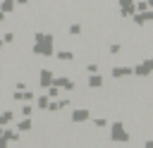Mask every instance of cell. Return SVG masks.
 Returning a JSON list of instances; mask_svg holds the SVG:
<instances>
[{
    "label": "cell",
    "instance_id": "1",
    "mask_svg": "<svg viewBox=\"0 0 153 148\" xmlns=\"http://www.w3.org/2000/svg\"><path fill=\"white\" fill-rule=\"evenodd\" d=\"M33 53H38V55H50V53H53V36H48V33H36Z\"/></svg>",
    "mask_w": 153,
    "mask_h": 148
},
{
    "label": "cell",
    "instance_id": "2",
    "mask_svg": "<svg viewBox=\"0 0 153 148\" xmlns=\"http://www.w3.org/2000/svg\"><path fill=\"white\" fill-rule=\"evenodd\" d=\"M110 134H112V141H129V134H127V129H124L122 122H115L112 129H110Z\"/></svg>",
    "mask_w": 153,
    "mask_h": 148
},
{
    "label": "cell",
    "instance_id": "3",
    "mask_svg": "<svg viewBox=\"0 0 153 148\" xmlns=\"http://www.w3.org/2000/svg\"><path fill=\"white\" fill-rule=\"evenodd\" d=\"M134 69L131 67H112V76L115 79H122V76H131Z\"/></svg>",
    "mask_w": 153,
    "mask_h": 148
},
{
    "label": "cell",
    "instance_id": "4",
    "mask_svg": "<svg viewBox=\"0 0 153 148\" xmlns=\"http://www.w3.org/2000/svg\"><path fill=\"white\" fill-rule=\"evenodd\" d=\"M38 81H41L43 86H48V84L53 81V72H50V69H41V72H38Z\"/></svg>",
    "mask_w": 153,
    "mask_h": 148
},
{
    "label": "cell",
    "instance_id": "5",
    "mask_svg": "<svg viewBox=\"0 0 153 148\" xmlns=\"http://www.w3.org/2000/svg\"><path fill=\"white\" fill-rule=\"evenodd\" d=\"M86 119H88V110L81 107V110H74L72 112V122H86Z\"/></svg>",
    "mask_w": 153,
    "mask_h": 148
},
{
    "label": "cell",
    "instance_id": "6",
    "mask_svg": "<svg viewBox=\"0 0 153 148\" xmlns=\"http://www.w3.org/2000/svg\"><path fill=\"white\" fill-rule=\"evenodd\" d=\"M88 86H91V88H98V86H103V76H100L98 72H96V74H91V76H88Z\"/></svg>",
    "mask_w": 153,
    "mask_h": 148
},
{
    "label": "cell",
    "instance_id": "7",
    "mask_svg": "<svg viewBox=\"0 0 153 148\" xmlns=\"http://www.w3.org/2000/svg\"><path fill=\"white\" fill-rule=\"evenodd\" d=\"M53 81H55L57 86H62V88H67V91H72V88H74V81H69L67 76H60V79H53Z\"/></svg>",
    "mask_w": 153,
    "mask_h": 148
},
{
    "label": "cell",
    "instance_id": "8",
    "mask_svg": "<svg viewBox=\"0 0 153 148\" xmlns=\"http://www.w3.org/2000/svg\"><path fill=\"white\" fill-rule=\"evenodd\" d=\"M12 119H14V112H10V110H7V112H2V115H0V127H5V124H10Z\"/></svg>",
    "mask_w": 153,
    "mask_h": 148
},
{
    "label": "cell",
    "instance_id": "9",
    "mask_svg": "<svg viewBox=\"0 0 153 148\" xmlns=\"http://www.w3.org/2000/svg\"><path fill=\"white\" fill-rule=\"evenodd\" d=\"M57 60H62V62H69V60H74V55H72L69 50H60V53H57Z\"/></svg>",
    "mask_w": 153,
    "mask_h": 148
},
{
    "label": "cell",
    "instance_id": "10",
    "mask_svg": "<svg viewBox=\"0 0 153 148\" xmlns=\"http://www.w3.org/2000/svg\"><path fill=\"white\" fill-rule=\"evenodd\" d=\"M0 7H2V12L7 14V12H12V10H14V0H2V5H0Z\"/></svg>",
    "mask_w": 153,
    "mask_h": 148
},
{
    "label": "cell",
    "instance_id": "11",
    "mask_svg": "<svg viewBox=\"0 0 153 148\" xmlns=\"http://www.w3.org/2000/svg\"><path fill=\"white\" fill-rule=\"evenodd\" d=\"M29 129H31V119H22L17 124V131H29Z\"/></svg>",
    "mask_w": 153,
    "mask_h": 148
},
{
    "label": "cell",
    "instance_id": "12",
    "mask_svg": "<svg viewBox=\"0 0 153 148\" xmlns=\"http://www.w3.org/2000/svg\"><path fill=\"white\" fill-rule=\"evenodd\" d=\"M38 107H41V110L48 107V95H41V98H38Z\"/></svg>",
    "mask_w": 153,
    "mask_h": 148
},
{
    "label": "cell",
    "instance_id": "13",
    "mask_svg": "<svg viewBox=\"0 0 153 148\" xmlns=\"http://www.w3.org/2000/svg\"><path fill=\"white\" fill-rule=\"evenodd\" d=\"M69 33H72V36L81 33V26H79V24H72V26H69Z\"/></svg>",
    "mask_w": 153,
    "mask_h": 148
},
{
    "label": "cell",
    "instance_id": "14",
    "mask_svg": "<svg viewBox=\"0 0 153 148\" xmlns=\"http://www.w3.org/2000/svg\"><path fill=\"white\" fill-rule=\"evenodd\" d=\"M57 93H60V91H57V84H55V86L48 91V98H57Z\"/></svg>",
    "mask_w": 153,
    "mask_h": 148
},
{
    "label": "cell",
    "instance_id": "15",
    "mask_svg": "<svg viewBox=\"0 0 153 148\" xmlns=\"http://www.w3.org/2000/svg\"><path fill=\"white\" fill-rule=\"evenodd\" d=\"M12 41H14V36H12V33H5V38H2V43H12Z\"/></svg>",
    "mask_w": 153,
    "mask_h": 148
},
{
    "label": "cell",
    "instance_id": "16",
    "mask_svg": "<svg viewBox=\"0 0 153 148\" xmlns=\"http://www.w3.org/2000/svg\"><path fill=\"white\" fill-rule=\"evenodd\" d=\"M86 69H88V74H96V72H98V64H88Z\"/></svg>",
    "mask_w": 153,
    "mask_h": 148
},
{
    "label": "cell",
    "instance_id": "17",
    "mask_svg": "<svg viewBox=\"0 0 153 148\" xmlns=\"http://www.w3.org/2000/svg\"><path fill=\"white\" fill-rule=\"evenodd\" d=\"M22 115H24V117H29V115H31V107H29V105H24V107H22Z\"/></svg>",
    "mask_w": 153,
    "mask_h": 148
},
{
    "label": "cell",
    "instance_id": "18",
    "mask_svg": "<svg viewBox=\"0 0 153 148\" xmlns=\"http://www.w3.org/2000/svg\"><path fill=\"white\" fill-rule=\"evenodd\" d=\"M105 124H108V122H105L103 117H98V119H96V127H105Z\"/></svg>",
    "mask_w": 153,
    "mask_h": 148
},
{
    "label": "cell",
    "instance_id": "19",
    "mask_svg": "<svg viewBox=\"0 0 153 148\" xmlns=\"http://www.w3.org/2000/svg\"><path fill=\"white\" fill-rule=\"evenodd\" d=\"M146 67H148V69H153V57H151V60H146Z\"/></svg>",
    "mask_w": 153,
    "mask_h": 148
},
{
    "label": "cell",
    "instance_id": "20",
    "mask_svg": "<svg viewBox=\"0 0 153 148\" xmlns=\"http://www.w3.org/2000/svg\"><path fill=\"white\" fill-rule=\"evenodd\" d=\"M2 21H5V12L0 10V24H2Z\"/></svg>",
    "mask_w": 153,
    "mask_h": 148
},
{
    "label": "cell",
    "instance_id": "21",
    "mask_svg": "<svg viewBox=\"0 0 153 148\" xmlns=\"http://www.w3.org/2000/svg\"><path fill=\"white\" fill-rule=\"evenodd\" d=\"M14 2H19V5H26V2H29V0H14Z\"/></svg>",
    "mask_w": 153,
    "mask_h": 148
},
{
    "label": "cell",
    "instance_id": "22",
    "mask_svg": "<svg viewBox=\"0 0 153 148\" xmlns=\"http://www.w3.org/2000/svg\"><path fill=\"white\" fill-rule=\"evenodd\" d=\"M146 2H148V7H151V10H153V0H146Z\"/></svg>",
    "mask_w": 153,
    "mask_h": 148
},
{
    "label": "cell",
    "instance_id": "23",
    "mask_svg": "<svg viewBox=\"0 0 153 148\" xmlns=\"http://www.w3.org/2000/svg\"><path fill=\"white\" fill-rule=\"evenodd\" d=\"M0 45H2V41H0Z\"/></svg>",
    "mask_w": 153,
    "mask_h": 148
},
{
    "label": "cell",
    "instance_id": "24",
    "mask_svg": "<svg viewBox=\"0 0 153 148\" xmlns=\"http://www.w3.org/2000/svg\"><path fill=\"white\" fill-rule=\"evenodd\" d=\"M0 134H2V131H0Z\"/></svg>",
    "mask_w": 153,
    "mask_h": 148
}]
</instances>
